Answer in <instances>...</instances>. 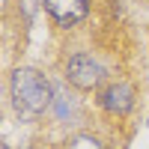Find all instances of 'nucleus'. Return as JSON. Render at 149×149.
I'll list each match as a JSON object with an SVG mask.
<instances>
[{"label": "nucleus", "mask_w": 149, "mask_h": 149, "mask_svg": "<svg viewBox=\"0 0 149 149\" xmlns=\"http://www.w3.org/2000/svg\"><path fill=\"white\" fill-rule=\"evenodd\" d=\"M12 104L21 116H39L51 104V84L36 69H18L12 74Z\"/></svg>", "instance_id": "f257e3e1"}, {"label": "nucleus", "mask_w": 149, "mask_h": 149, "mask_svg": "<svg viewBox=\"0 0 149 149\" xmlns=\"http://www.w3.org/2000/svg\"><path fill=\"white\" fill-rule=\"evenodd\" d=\"M102 104L107 113H116V116H125L128 110L134 107V90L128 84H113L107 86L104 95H102Z\"/></svg>", "instance_id": "20e7f679"}, {"label": "nucleus", "mask_w": 149, "mask_h": 149, "mask_svg": "<svg viewBox=\"0 0 149 149\" xmlns=\"http://www.w3.org/2000/svg\"><path fill=\"white\" fill-rule=\"evenodd\" d=\"M66 74H69V81L74 86H81V90H93V86L102 84L104 78V69L98 60H93L90 54H74L69 60V66H66Z\"/></svg>", "instance_id": "f03ea898"}, {"label": "nucleus", "mask_w": 149, "mask_h": 149, "mask_svg": "<svg viewBox=\"0 0 149 149\" xmlns=\"http://www.w3.org/2000/svg\"><path fill=\"white\" fill-rule=\"evenodd\" d=\"M69 149H104V146L98 143V140H93V137H74Z\"/></svg>", "instance_id": "39448f33"}, {"label": "nucleus", "mask_w": 149, "mask_h": 149, "mask_svg": "<svg viewBox=\"0 0 149 149\" xmlns=\"http://www.w3.org/2000/svg\"><path fill=\"white\" fill-rule=\"evenodd\" d=\"M3 149H6V146H3Z\"/></svg>", "instance_id": "423d86ee"}, {"label": "nucleus", "mask_w": 149, "mask_h": 149, "mask_svg": "<svg viewBox=\"0 0 149 149\" xmlns=\"http://www.w3.org/2000/svg\"><path fill=\"white\" fill-rule=\"evenodd\" d=\"M45 9L60 27H72L86 15V0H45Z\"/></svg>", "instance_id": "7ed1b4c3"}]
</instances>
